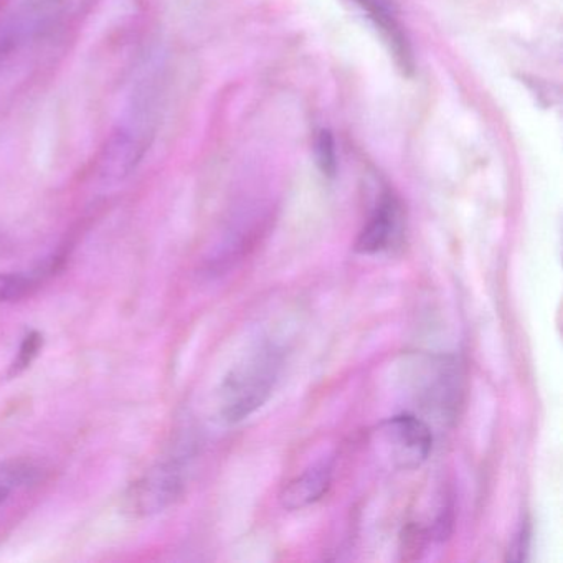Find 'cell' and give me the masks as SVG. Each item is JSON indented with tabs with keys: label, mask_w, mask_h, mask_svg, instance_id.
<instances>
[{
	"label": "cell",
	"mask_w": 563,
	"mask_h": 563,
	"mask_svg": "<svg viewBox=\"0 0 563 563\" xmlns=\"http://www.w3.org/2000/svg\"><path fill=\"white\" fill-rule=\"evenodd\" d=\"M318 163L324 176L332 177L335 173L334 141L331 133H321L318 140Z\"/></svg>",
	"instance_id": "obj_14"
},
{
	"label": "cell",
	"mask_w": 563,
	"mask_h": 563,
	"mask_svg": "<svg viewBox=\"0 0 563 563\" xmlns=\"http://www.w3.org/2000/svg\"><path fill=\"white\" fill-rule=\"evenodd\" d=\"M54 2L42 0L37 5L21 9L0 19V64H4L12 52L18 51L27 38L41 32L54 15Z\"/></svg>",
	"instance_id": "obj_6"
},
{
	"label": "cell",
	"mask_w": 563,
	"mask_h": 563,
	"mask_svg": "<svg viewBox=\"0 0 563 563\" xmlns=\"http://www.w3.org/2000/svg\"><path fill=\"white\" fill-rule=\"evenodd\" d=\"M530 539H532V526H530L529 519H523L516 536L510 540L506 559L509 562H523L529 553Z\"/></svg>",
	"instance_id": "obj_13"
},
{
	"label": "cell",
	"mask_w": 563,
	"mask_h": 563,
	"mask_svg": "<svg viewBox=\"0 0 563 563\" xmlns=\"http://www.w3.org/2000/svg\"><path fill=\"white\" fill-rule=\"evenodd\" d=\"M382 440L388 456L400 470H415L430 456L433 433L421 418L411 413L395 415L380 424Z\"/></svg>",
	"instance_id": "obj_4"
},
{
	"label": "cell",
	"mask_w": 563,
	"mask_h": 563,
	"mask_svg": "<svg viewBox=\"0 0 563 563\" xmlns=\"http://www.w3.org/2000/svg\"><path fill=\"white\" fill-rule=\"evenodd\" d=\"M5 249L4 240L0 239V253H2V250Z\"/></svg>",
	"instance_id": "obj_15"
},
{
	"label": "cell",
	"mask_w": 563,
	"mask_h": 563,
	"mask_svg": "<svg viewBox=\"0 0 563 563\" xmlns=\"http://www.w3.org/2000/svg\"><path fill=\"white\" fill-rule=\"evenodd\" d=\"M154 124V100L144 93L108 140L100 159L101 176L113 180L130 176L150 150Z\"/></svg>",
	"instance_id": "obj_2"
},
{
	"label": "cell",
	"mask_w": 563,
	"mask_h": 563,
	"mask_svg": "<svg viewBox=\"0 0 563 563\" xmlns=\"http://www.w3.org/2000/svg\"><path fill=\"white\" fill-rule=\"evenodd\" d=\"M457 395H460V371L456 364L446 358L431 364V374L428 372L424 380V404L446 413L451 408L456 407Z\"/></svg>",
	"instance_id": "obj_9"
},
{
	"label": "cell",
	"mask_w": 563,
	"mask_h": 563,
	"mask_svg": "<svg viewBox=\"0 0 563 563\" xmlns=\"http://www.w3.org/2000/svg\"><path fill=\"white\" fill-rule=\"evenodd\" d=\"M282 368V352L263 344L250 352L223 378L219 408L223 420L239 423L268 401Z\"/></svg>",
	"instance_id": "obj_1"
},
{
	"label": "cell",
	"mask_w": 563,
	"mask_h": 563,
	"mask_svg": "<svg viewBox=\"0 0 563 563\" xmlns=\"http://www.w3.org/2000/svg\"><path fill=\"white\" fill-rule=\"evenodd\" d=\"M42 347H44V335L38 331L27 332L25 338L22 339L21 345H19L18 355H15L14 362L9 368V375L18 377L22 372L27 371L41 354Z\"/></svg>",
	"instance_id": "obj_12"
},
{
	"label": "cell",
	"mask_w": 563,
	"mask_h": 563,
	"mask_svg": "<svg viewBox=\"0 0 563 563\" xmlns=\"http://www.w3.org/2000/svg\"><path fill=\"white\" fill-rule=\"evenodd\" d=\"M355 4L361 5L362 11L367 12L368 19L374 22L375 27L380 31L382 37L390 45V51L394 52L398 65L404 70H411L413 64H411L410 47H408L404 31L398 25L387 2L385 0H355Z\"/></svg>",
	"instance_id": "obj_8"
},
{
	"label": "cell",
	"mask_w": 563,
	"mask_h": 563,
	"mask_svg": "<svg viewBox=\"0 0 563 563\" xmlns=\"http://www.w3.org/2000/svg\"><path fill=\"white\" fill-rule=\"evenodd\" d=\"M47 275H51V269L47 266L31 273V275H0V305L18 301V299L31 295Z\"/></svg>",
	"instance_id": "obj_11"
},
{
	"label": "cell",
	"mask_w": 563,
	"mask_h": 563,
	"mask_svg": "<svg viewBox=\"0 0 563 563\" xmlns=\"http://www.w3.org/2000/svg\"><path fill=\"white\" fill-rule=\"evenodd\" d=\"M38 476V467L29 461H9L0 466V507L8 503L12 490L34 483Z\"/></svg>",
	"instance_id": "obj_10"
},
{
	"label": "cell",
	"mask_w": 563,
	"mask_h": 563,
	"mask_svg": "<svg viewBox=\"0 0 563 563\" xmlns=\"http://www.w3.org/2000/svg\"><path fill=\"white\" fill-rule=\"evenodd\" d=\"M184 483V467L177 461H166L151 467L128 489L124 497L128 512L150 517L169 509L183 496Z\"/></svg>",
	"instance_id": "obj_3"
},
{
	"label": "cell",
	"mask_w": 563,
	"mask_h": 563,
	"mask_svg": "<svg viewBox=\"0 0 563 563\" xmlns=\"http://www.w3.org/2000/svg\"><path fill=\"white\" fill-rule=\"evenodd\" d=\"M332 483V464L321 463L305 471L301 476L295 477L283 489L282 504L285 509L299 510L318 503Z\"/></svg>",
	"instance_id": "obj_7"
},
{
	"label": "cell",
	"mask_w": 563,
	"mask_h": 563,
	"mask_svg": "<svg viewBox=\"0 0 563 563\" xmlns=\"http://www.w3.org/2000/svg\"><path fill=\"white\" fill-rule=\"evenodd\" d=\"M401 209L391 194H384L372 212L371 219L358 233L355 252L362 255H377L394 245L400 233Z\"/></svg>",
	"instance_id": "obj_5"
}]
</instances>
